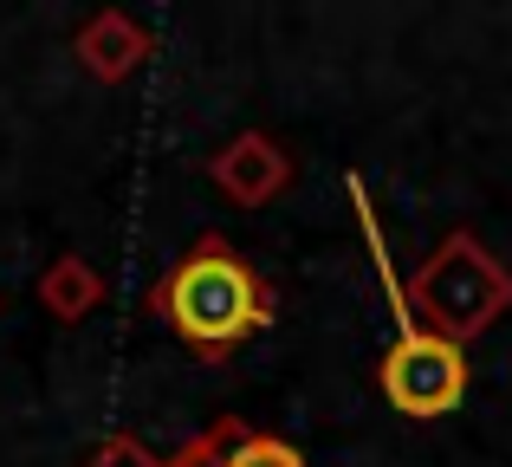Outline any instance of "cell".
<instances>
[{"mask_svg":"<svg viewBox=\"0 0 512 467\" xmlns=\"http://www.w3.org/2000/svg\"><path fill=\"white\" fill-rule=\"evenodd\" d=\"M156 312H163L195 351L221 357V351H234V344H247L253 331L273 318V292H266V279L253 273L221 234H208L169 266V279L156 286Z\"/></svg>","mask_w":512,"mask_h":467,"instance_id":"cell-1","label":"cell"},{"mask_svg":"<svg viewBox=\"0 0 512 467\" xmlns=\"http://www.w3.org/2000/svg\"><path fill=\"white\" fill-rule=\"evenodd\" d=\"M78 59H85L98 78H124L130 65L143 59V33L124 20V13H98V20L78 33Z\"/></svg>","mask_w":512,"mask_h":467,"instance_id":"cell-4","label":"cell"},{"mask_svg":"<svg viewBox=\"0 0 512 467\" xmlns=\"http://www.w3.org/2000/svg\"><path fill=\"white\" fill-rule=\"evenodd\" d=\"M227 467H305V455L286 448V442H273V435H247L240 429L234 442H227Z\"/></svg>","mask_w":512,"mask_h":467,"instance_id":"cell-7","label":"cell"},{"mask_svg":"<svg viewBox=\"0 0 512 467\" xmlns=\"http://www.w3.org/2000/svg\"><path fill=\"white\" fill-rule=\"evenodd\" d=\"M85 467H163V461H156V455H150L143 442H130V435H117V442H104V448H98V455H91Z\"/></svg>","mask_w":512,"mask_h":467,"instance_id":"cell-9","label":"cell"},{"mask_svg":"<svg viewBox=\"0 0 512 467\" xmlns=\"http://www.w3.org/2000/svg\"><path fill=\"white\" fill-rule=\"evenodd\" d=\"M363 234H370V253H376V266H383V286H389V299H396V351L383 357V396L402 409V416L435 422L467 396V357H461L454 338L428 331L422 318L402 305V286H396V273H389V260H383V240H376L370 215H363Z\"/></svg>","mask_w":512,"mask_h":467,"instance_id":"cell-2","label":"cell"},{"mask_svg":"<svg viewBox=\"0 0 512 467\" xmlns=\"http://www.w3.org/2000/svg\"><path fill=\"white\" fill-rule=\"evenodd\" d=\"M214 176L227 182V195H240V202H260V195L273 189L279 176H286V163L273 156V143H266V137H240L234 150L214 163Z\"/></svg>","mask_w":512,"mask_h":467,"instance_id":"cell-5","label":"cell"},{"mask_svg":"<svg viewBox=\"0 0 512 467\" xmlns=\"http://www.w3.org/2000/svg\"><path fill=\"white\" fill-rule=\"evenodd\" d=\"M506 299H512V279L467 234H454L448 247L428 260L422 286H415V305H422L428 331H441V338H454V344L474 338L480 325H493V312H500Z\"/></svg>","mask_w":512,"mask_h":467,"instance_id":"cell-3","label":"cell"},{"mask_svg":"<svg viewBox=\"0 0 512 467\" xmlns=\"http://www.w3.org/2000/svg\"><path fill=\"white\" fill-rule=\"evenodd\" d=\"M39 299H46L52 318H85L91 305H98V273H91L78 253H65V260H52V273L39 279Z\"/></svg>","mask_w":512,"mask_h":467,"instance_id":"cell-6","label":"cell"},{"mask_svg":"<svg viewBox=\"0 0 512 467\" xmlns=\"http://www.w3.org/2000/svg\"><path fill=\"white\" fill-rule=\"evenodd\" d=\"M234 435H240V422H221V429L195 435V442H188L169 467H227V442H234Z\"/></svg>","mask_w":512,"mask_h":467,"instance_id":"cell-8","label":"cell"}]
</instances>
